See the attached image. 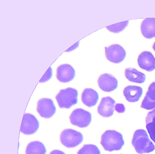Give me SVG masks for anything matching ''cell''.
I'll use <instances>...</instances> for the list:
<instances>
[{"instance_id": "6da1fadb", "label": "cell", "mask_w": 155, "mask_h": 154, "mask_svg": "<svg viewBox=\"0 0 155 154\" xmlns=\"http://www.w3.org/2000/svg\"><path fill=\"white\" fill-rule=\"evenodd\" d=\"M100 143L106 151L120 150L124 144L121 134L114 130H107L102 135Z\"/></svg>"}, {"instance_id": "7a4b0ae2", "label": "cell", "mask_w": 155, "mask_h": 154, "mask_svg": "<svg viewBox=\"0 0 155 154\" xmlns=\"http://www.w3.org/2000/svg\"><path fill=\"white\" fill-rule=\"evenodd\" d=\"M132 144L136 152L140 154L150 153L155 149V146L150 140L146 131L139 129L133 135Z\"/></svg>"}, {"instance_id": "3957f363", "label": "cell", "mask_w": 155, "mask_h": 154, "mask_svg": "<svg viewBox=\"0 0 155 154\" xmlns=\"http://www.w3.org/2000/svg\"><path fill=\"white\" fill-rule=\"evenodd\" d=\"M78 96L77 90L68 87L60 90L55 98L60 108L69 109L77 103Z\"/></svg>"}, {"instance_id": "277c9868", "label": "cell", "mask_w": 155, "mask_h": 154, "mask_svg": "<svg viewBox=\"0 0 155 154\" xmlns=\"http://www.w3.org/2000/svg\"><path fill=\"white\" fill-rule=\"evenodd\" d=\"M61 143L68 148L75 147L80 144L83 140L82 134L77 130L68 128L63 130L60 137Z\"/></svg>"}, {"instance_id": "5b68a950", "label": "cell", "mask_w": 155, "mask_h": 154, "mask_svg": "<svg viewBox=\"0 0 155 154\" xmlns=\"http://www.w3.org/2000/svg\"><path fill=\"white\" fill-rule=\"evenodd\" d=\"M69 119L72 125L80 128H85L91 123L92 115L89 112L78 108L72 111L70 115Z\"/></svg>"}, {"instance_id": "8992f818", "label": "cell", "mask_w": 155, "mask_h": 154, "mask_svg": "<svg viewBox=\"0 0 155 154\" xmlns=\"http://www.w3.org/2000/svg\"><path fill=\"white\" fill-rule=\"evenodd\" d=\"M105 49V55L107 59L114 63H120L126 57V52L124 48L118 44H112Z\"/></svg>"}, {"instance_id": "52a82bcc", "label": "cell", "mask_w": 155, "mask_h": 154, "mask_svg": "<svg viewBox=\"0 0 155 154\" xmlns=\"http://www.w3.org/2000/svg\"><path fill=\"white\" fill-rule=\"evenodd\" d=\"M36 110L41 117L48 118L52 117L55 114L56 108L52 100L43 98L38 101Z\"/></svg>"}, {"instance_id": "ba28073f", "label": "cell", "mask_w": 155, "mask_h": 154, "mask_svg": "<svg viewBox=\"0 0 155 154\" xmlns=\"http://www.w3.org/2000/svg\"><path fill=\"white\" fill-rule=\"evenodd\" d=\"M39 126V122L34 115L25 113L23 118L20 131L25 135H32L37 131Z\"/></svg>"}, {"instance_id": "9c48e42d", "label": "cell", "mask_w": 155, "mask_h": 154, "mask_svg": "<svg viewBox=\"0 0 155 154\" xmlns=\"http://www.w3.org/2000/svg\"><path fill=\"white\" fill-rule=\"evenodd\" d=\"M97 82L100 89L105 92H112L116 89L118 86L117 80L109 74H101L98 78Z\"/></svg>"}, {"instance_id": "30bf717a", "label": "cell", "mask_w": 155, "mask_h": 154, "mask_svg": "<svg viewBox=\"0 0 155 154\" xmlns=\"http://www.w3.org/2000/svg\"><path fill=\"white\" fill-rule=\"evenodd\" d=\"M75 76V69L69 64H62L57 68L56 77L58 80L61 82H69L74 79Z\"/></svg>"}, {"instance_id": "8fae6325", "label": "cell", "mask_w": 155, "mask_h": 154, "mask_svg": "<svg viewBox=\"0 0 155 154\" xmlns=\"http://www.w3.org/2000/svg\"><path fill=\"white\" fill-rule=\"evenodd\" d=\"M137 62L141 69L148 72L155 69V58L149 51H144L139 55Z\"/></svg>"}, {"instance_id": "7c38bea8", "label": "cell", "mask_w": 155, "mask_h": 154, "mask_svg": "<svg viewBox=\"0 0 155 154\" xmlns=\"http://www.w3.org/2000/svg\"><path fill=\"white\" fill-rule=\"evenodd\" d=\"M116 102L109 96L102 98L97 108V112L101 116L109 117L114 114Z\"/></svg>"}, {"instance_id": "4fadbf2b", "label": "cell", "mask_w": 155, "mask_h": 154, "mask_svg": "<svg viewBox=\"0 0 155 154\" xmlns=\"http://www.w3.org/2000/svg\"><path fill=\"white\" fill-rule=\"evenodd\" d=\"M143 90L140 86L129 85L123 89V94L126 100L131 102L138 101L142 96Z\"/></svg>"}, {"instance_id": "5bb4252c", "label": "cell", "mask_w": 155, "mask_h": 154, "mask_svg": "<svg viewBox=\"0 0 155 154\" xmlns=\"http://www.w3.org/2000/svg\"><path fill=\"white\" fill-rule=\"evenodd\" d=\"M140 30L145 38L151 39L155 37V18L144 19L140 24Z\"/></svg>"}, {"instance_id": "9a60e30c", "label": "cell", "mask_w": 155, "mask_h": 154, "mask_svg": "<svg viewBox=\"0 0 155 154\" xmlns=\"http://www.w3.org/2000/svg\"><path fill=\"white\" fill-rule=\"evenodd\" d=\"M81 99L84 105L91 107L96 105L98 100L99 96L95 90L90 88H87L83 90Z\"/></svg>"}, {"instance_id": "2e32d148", "label": "cell", "mask_w": 155, "mask_h": 154, "mask_svg": "<svg viewBox=\"0 0 155 154\" xmlns=\"http://www.w3.org/2000/svg\"><path fill=\"white\" fill-rule=\"evenodd\" d=\"M140 107L149 110L155 108V81L149 86Z\"/></svg>"}, {"instance_id": "e0dca14e", "label": "cell", "mask_w": 155, "mask_h": 154, "mask_svg": "<svg viewBox=\"0 0 155 154\" xmlns=\"http://www.w3.org/2000/svg\"><path fill=\"white\" fill-rule=\"evenodd\" d=\"M124 75L128 80L137 83H143L146 80L145 75L134 68H129L125 69Z\"/></svg>"}, {"instance_id": "ac0fdd59", "label": "cell", "mask_w": 155, "mask_h": 154, "mask_svg": "<svg viewBox=\"0 0 155 154\" xmlns=\"http://www.w3.org/2000/svg\"><path fill=\"white\" fill-rule=\"evenodd\" d=\"M46 148L42 142L38 141L30 142L27 146L25 154H46Z\"/></svg>"}, {"instance_id": "d6986e66", "label": "cell", "mask_w": 155, "mask_h": 154, "mask_svg": "<svg viewBox=\"0 0 155 154\" xmlns=\"http://www.w3.org/2000/svg\"><path fill=\"white\" fill-rule=\"evenodd\" d=\"M146 124L150 137L155 143V108L147 114L146 118Z\"/></svg>"}, {"instance_id": "ffe728a7", "label": "cell", "mask_w": 155, "mask_h": 154, "mask_svg": "<svg viewBox=\"0 0 155 154\" xmlns=\"http://www.w3.org/2000/svg\"><path fill=\"white\" fill-rule=\"evenodd\" d=\"M101 151L95 145L84 144L78 152L77 154H101Z\"/></svg>"}, {"instance_id": "44dd1931", "label": "cell", "mask_w": 155, "mask_h": 154, "mask_svg": "<svg viewBox=\"0 0 155 154\" xmlns=\"http://www.w3.org/2000/svg\"><path fill=\"white\" fill-rule=\"evenodd\" d=\"M128 23V21H125L109 26L106 28L110 32L117 33L124 29Z\"/></svg>"}, {"instance_id": "7402d4cb", "label": "cell", "mask_w": 155, "mask_h": 154, "mask_svg": "<svg viewBox=\"0 0 155 154\" xmlns=\"http://www.w3.org/2000/svg\"><path fill=\"white\" fill-rule=\"evenodd\" d=\"M52 76V70L51 67L47 70L40 80L39 83H45L49 80Z\"/></svg>"}, {"instance_id": "603a6c76", "label": "cell", "mask_w": 155, "mask_h": 154, "mask_svg": "<svg viewBox=\"0 0 155 154\" xmlns=\"http://www.w3.org/2000/svg\"><path fill=\"white\" fill-rule=\"evenodd\" d=\"M114 109L119 113H122L125 111V108L124 105L121 103H117L116 104Z\"/></svg>"}, {"instance_id": "cb8c5ba5", "label": "cell", "mask_w": 155, "mask_h": 154, "mask_svg": "<svg viewBox=\"0 0 155 154\" xmlns=\"http://www.w3.org/2000/svg\"><path fill=\"white\" fill-rule=\"evenodd\" d=\"M49 154H66L64 152L58 149H54Z\"/></svg>"}, {"instance_id": "d4e9b609", "label": "cell", "mask_w": 155, "mask_h": 154, "mask_svg": "<svg viewBox=\"0 0 155 154\" xmlns=\"http://www.w3.org/2000/svg\"><path fill=\"white\" fill-rule=\"evenodd\" d=\"M152 48L154 51L155 52V41L154 42Z\"/></svg>"}]
</instances>
